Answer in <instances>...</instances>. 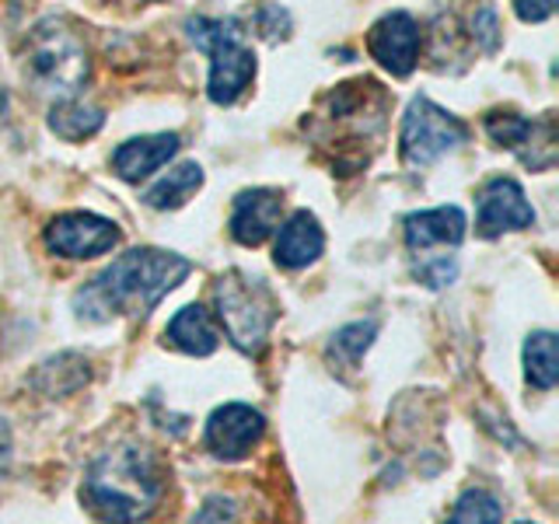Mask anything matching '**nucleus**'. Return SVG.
Segmentation results:
<instances>
[{
    "mask_svg": "<svg viewBox=\"0 0 559 524\" xmlns=\"http://www.w3.org/2000/svg\"><path fill=\"white\" fill-rule=\"evenodd\" d=\"M231 521H235V503L221 497H210L197 511V517H192V524H231Z\"/></svg>",
    "mask_w": 559,
    "mask_h": 524,
    "instance_id": "23",
    "label": "nucleus"
},
{
    "mask_svg": "<svg viewBox=\"0 0 559 524\" xmlns=\"http://www.w3.org/2000/svg\"><path fill=\"white\" fill-rule=\"evenodd\" d=\"M179 151V133H151V136H133L127 144H119L112 154V168L119 179L140 182L154 175L162 165H168V157Z\"/></svg>",
    "mask_w": 559,
    "mask_h": 524,
    "instance_id": "13",
    "label": "nucleus"
},
{
    "mask_svg": "<svg viewBox=\"0 0 559 524\" xmlns=\"http://www.w3.org/2000/svg\"><path fill=\"white\" fill-rule=\"evenodd\" d=\"M262 433H266V419L259 409L245 406V402H227L210 416L206 448L224 462H238L262 441Z\"/></svg>",
    "mask_w": 559,
    "mask_h": 524,
    "instance_id": "9",
    "label": "nucleus"
},
{
    "mask_svg": "<svg viewBox=\"0 0 559 524\" xmlns=\"http://www.w3.org/2000/svg\"><path fill=\"white\" fill-rule=\"evenodd\" d=\"M374 332H378L374 322H354V325L340 329L336 336H332V357H343V360L354 364L364 354V349L371 346Z\"/></svg>",
    "mask_w": 559,
    "mask_h": 524,
    "instance_id": "21",
    "label": "nucleus"
},
{
    "mask_svg": "<svg viewBox=\"0 0 559 524\" xmlns=\"http://www.w3.org/2000/svg\"><path fill=\"white\" fill-rule=\"evenodd\" d=\"M105 112L98 105H87L81 98H60L49 109V130L63 140H87L102 130Z\"/></svg>",
    "mask_w": 559,
    "mask_h": 524,
    "instance_id": "17",
    "label": "nucleus"
},
{
    "mask_svg": "<svg viewBox=\"0 0 559 524\" xmlns=\"http://www.w3.org/2000/svg\"><path fill=\"white\" fill-rule=\"evenodd\" d=\"M518 524H532V521H518Z\"/></svg>",
    "mask_w": 559,
    "mask_h": 524,
    "instance_id": "26",
    "label": "nucleus"
},
{
    "mask_svg": "<svg viewBox=\"0 0 559 524\" xmlns=\"http://www.w3.org/2000/svg\"><path fill=\"white\" fill-rule=\"evenodd\" d=\"M217 319L224 325V336L231 340L241 354H259L270 340V329L276 322V297L262 279L231 270L217 279L214 287Z\"/></svg>",
    "mask_w": 559,
    "mask_h": 524,
    "instance_id": "5",
    "label": "nucleus"
},
{
    "mask_svg": "<svg viewBox=\"0 0 559 524\" xmlns=\"http://www.w3.org/2000/svg\"><path fill=\"white\" fill-rule=\"evenodd\" d=\"M189 35L210 52V102L231 105L255 78V52L245 46V32L235 17H192Z\"/></svg>",
    "mask_w": 559,
    "mask_h": 524,
    "instance_id": "4",
    "label": "nucleus"
},
{
    "mask_svg": "<svg viewBox=\"0 0 559 524\" xmlns=\"http://www.w3.org/2000/svg\"><path fill=\"white\" fill-rule=\"evenodd\" d=\"M119 245V227L87 210H74V214H60L46 227V249L63 259H92L105 255Z\"/></svg>",
    "mask_w": 559,
    "mask_h": 524,
    "instance_id": "7",
    "label": "nucleus"
},
{
    "mask_svg": "<svg viewBox=\"0 0 559 524\" xmlns=\"http://www.w3.org/2000/svg\"><path fill=\"white\" fill-rule=\"evenodd\" d=\"M8 465H11V430L4 419H0V479H4Z\"/></svg>",
    "mask_w": 559,
    "mask_h": 524,
    "instance_id": "25",
    "label": "nucleus"
},
{
    "mask_svg": "<svg viewBox=\"0 0 559 524\" xmlns=\"http://www.w3.org/2000/svg\"><path fill=\"white\" fill-rule=\"evenodd\" d=\"M189 259L165 249H130L112 259L92 284L74 294V308L87 322H109L112 314H144L189 276Z\"/></svg>",
    "mask_w": 559,
    "mask_h": 524,
    "instance_id": "1",
    "label": "nucleus"
},
{
    "mask_svg": "<svg viewBox=\"0 0 559 524\" xmlns=\"http://www.w3.org/2000/svg\"><path fill=\"white\" fill-rule=\"evenodd\" d=\"M200 186H203V168L197 162H182L144 192V203L154 210H179L197 196Z\"/></svg>",
    "mask_w": 559,
    "mask_h": 524,
    "instance_id": "16",
    "label": "nucleus"
},
{
    "mask_svg": "<svg viewBox=\"0 0 559 524\" xmlns=\"http://www.w3.org/2000/svg\"><path fill=\"white\" fill-rule=\"evenodd\" d=\"M444 524H500V500L486 489H468L451 507Z\"/></svg>",
    "mask_w": 559,
    "mask_h": 524,
    "instance_id": "20",
    "label": "nucleus"
},
{
    "mask_svg": "<svg viewBox=\"0 0 559 524\" xmlns=\"http://www.w3.org/2000/svg\"><path fill=\"white\" fill-rule=\"evenodd\" d=\"M556 11L552 0H538V4H528V0H521L518 4V14L524 17V22H542V17H549Z\"/></svg>",
    "mask_w": 559,
    "mask_h": 524,
    "instance_id": "24",
    "label": "nucleus"
},
{
    "mask_svg": "<svg viewBox=\"0 0 559 524\" xmlns=\"http://www.w3.org/2000/svg\"><path fill=\"white\" fill-rule=\"evenodd\" d=\"M468 140V127L459 119L444 112L441 105H433L430 98H413L406 116H402V157H406V165L413 168H424L430 162H437L441 154L462 147Z\"/></svg>",
    "mask_w": 559,
    "mask_h": 524,
    "instance_id": "6",
    "label": "nucleus"
},
{
    "mask_svg": "<svg viewBox=\"0 0 559 524\" xmlns=\"http://www.w3.org/2000/svg\"><path fill=\"white\" fill-rule=\"evenodd\" d=\"M535 224V210L524 196V189L514 179H489L479 189V217H476V231L483 238H497L503 231H524V227Z\"/></svg>",
    "mask_w": 559,
    "mask_h": 524,
    "instance_id": "8",
    "label": "nucleus"
},
{
    "mask_svg": "<svg viewBox=\"0 0 559 524\" xmlns=\"http://www.w3.org/2000/svg\"><path fill=\"white\" fill-rule=\"evenodd\" d=\"M162 465L136 444H122L98 454L84 476L81 500L105 524H133L162 500Z\"/></svg>",
    "mask_w": 559,
    "mask_h": 524,
    "instance_id": "2",
    "label": "nucleus"
},
{
    "mask_svg": "<svg viewBox=\"0 0 559 524\" xmlns=\"http://www.w3.org/2000/svg\"><path fill=\"white\" fill-rule=\"evenodd\" d=\"M465 231H468V221L459 206H437V210H424V214L406 217V245L413 252H424L430 245L454 249V245H462Z\"/></svg>",
    "mask_w": 559,
    "mask_h": 524,
    "instance_id": "14",
    "label": "nucleus"
},
{
    "mask_svg": "<svg viewBox=\"0 0 559 524\" xmlns=\"http://www.w3.org/2000/svg\"><path fill=\"white\" fill-rule=\"evenodd\" d=\"M552 122H532L524 116H514V112H489L486 116V133L497 140L503 147H524V144H535L538 133H546Z\"/></svg>",
    "mask_w": 559,
    "mask_h": 524,
    "instance_id": "19",
    "label": "nucleus"
},
{
    "mask_svg": "<svg viewBox=\"0 0 559 524\" xmlns=\"http://www.w3.org/2000/svg\"><path fill=\"white\" fill-rule=\"evenodd\" d=\"M472 35H476V43L493 52L500 46V35H497V11L493 8H479L476 17H472Z\"/></svg>",
    "mask_w": 559,
    "mask_h": 524,
    "instance_id": "22",
    "label": "nucleus"
},
{
    "mask_svg": "<svg viewBox=\"0 0 559 524\" xmlns=\"http://www.w3.org/2000/svg\"><path fill=\"white\" fill-rule=\"evenodd\" d=\"M25 74L39 92L74 98L78 87L87 81L84 43L57 17H46L25 39Z\"/></svg>",
    "mask_w": 559,
    "mask_h": 524,
    "instance_id": "3",
    "label": "nucleus"
},
{
    "mask_svg": "<svg viewBox=\"0 0 559 524\" xmlns=\"http://www.w3.org/2000/svg\"><path fill=\"white\" fill-rule=\"evenodd\" d=\"M371 57L395 78L413 74V67L419 60V25L416 17L406 11H389L381 14L371 35H367Z\"/></svg>",
    "mask_w": 559,
    "mask_h": 524,
    "instance_id": "10",
    "label": "nucleus"
},
{
    "mask_svg": "<svg viewBox=\"0 0 559 524\" xmlns=\"http://www.w3.org/2000/svg\"><path fill=\"white\" fill-rule=\"evenodd\" d=\"M325 249V235L319 227V217L308 214V210H297L287 217V224L280 227L276 245H273V259L276 266L284 270H305L308 262H314Z\"/></svg>",
    "mask_w": 559,
    "mask_h": 524,
    "instance_id": "12",
    "label": "nucleus"
},
{
    "mask_svg": "<svg viewBox=\"0 0 559 524\" xmlns=\"http://www.w3.org/2000/svg\"><path fill=\"white\" fill-rule=\"evenodd\" d=\"M524 374L535 389L549 392L559 378V357H556V336L552 332H532L524 343Z\"/></svg>",
    "mask_w": 559,
    "mask_h": 524,
    "instance_id": "18",
    "label": "nucleus"
},
{
    "mask_svg": "<svg viewBox=\"0 0 559 524\" xmlns=\"http://www.w3.org/2000/svg\"><path fill=\"white\" fill-rule=\"evenodd\" d=\"M280 210H284V200H280L276 189L238 192L235 210H231V238L238 245H262L276 231Z\"/></svg>",
    "mask_w": 559,
    "mask_h": 524,
    "instance_id": "11",
    "label": "nucleus"
},
{
    "mask_svg": "<svg viewBox=\"0 0 559 524\" xmlns=\"http://www.w3.org/2000/svg\"><path fill=\"white\" fill-rule=\"evenodd\" d=\"M165 340L182 349L189 357H206L214 354L221 336H217V325L210 319V311L203 305H186L182 311H175V319L165 329Z\"/></svg>",
    "mask_w": 559,
    "mask_h": 524,
    "instance_id": "15",
    "label": "nucleus"
}]
</instances>
